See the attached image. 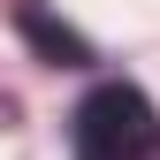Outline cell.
I'll use <instances>...</instances> for the list:
<instances>
[{"label": "cell", "mask_w": 160, "mask_h": 160, "mask_svg": "<svg viewBox=\"0 0 160 160\" xmlns=\"http://www.w3.org/2000/svg\"><path fill=\"white\" fill-rule=\"evenodd\" d=\"M15 31H23L31 46L46 53V61H61V69H84V61H92V46H84V38H76L69 23H53L38 0H23V8H15Z\"/></svg>", "instance_id": "2"}, {"label": "cell", "mask_w": 160, "mask_h": 160, "mask_svg": "<svg viewBox=\"0 0 160 160\" xmlns=\"http://www.w3.org/2000/svg\"><path fill=\"white\" fill-rule=\"evenodd\" d=\"M69 145H76V160H152V145H160L152 99L137 84H99L84 107H76Z\"/></svg>", "instance_id": "1"}]
</instances>
